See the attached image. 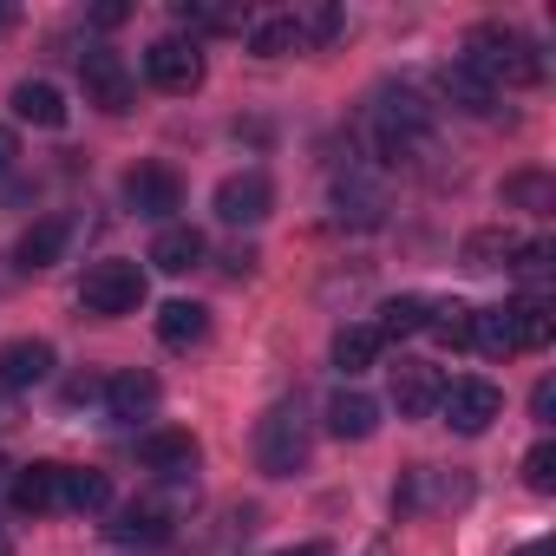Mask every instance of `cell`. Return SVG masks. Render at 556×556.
I'll use <instances>...</instances> for the list:
<instances>
[{
	"mask_svg": "<svg viewBox=\"0 0 556 556\" xmlns=\"http://www.w3.org/2000/svg\"><path fill=\"white\" fill-rule=\"evenodd\" d=\"M282 556H334L328 543H302V549H282Z\"/></svg>",
	"mask_w": 556,
	"mask_h": 556,
	"instance_id": "cell-35",
	"label": "cell"
},
{
	"mask_svg": "<svg viewBox=\"0 0 556 556\" xmlns=\"http://www.w3.org/2000/svg\"><path fill=\"white\" fill-rule=\"evenodd\" d=\"M334 203H341V223H354V229H374L387 216V190L374 177H361V170L334 184Z\"/></svg>",
	"mask_w": 556,
	"mask_h": 556,
	"instance_id": "cell-18",
	"label": "cell"
},
{
	"mask_svg": "<svg viewBox=\"0 0 556 556\" xmlns=\"http://www.w3.org/2000/svg\"><path fill=\"white\" fill-rule=\"evenodd\" d=\"M295 27H302V47H328L348 27V14L341 8H308V14H295Z\"/></svg>",
	"mask_w": 556,
	"mask_h": 556,
	"instance_id": "cell-30",
	"label": "cell"
},
{
	"mask_svg": "<svg viewBox=\"0 0 556 556\" xmlns=\"http://www.w3.org/2000/svg\"><path fill=\"white\" fill-rule=\"evenodd\" d=\"M308 452H315V432H308V413L295 400L262 413V426H255V465L268 478H295L308 465Z\"/></svg>",
	"mask_w": 556,
	"mask_h": 556,
	"instance_id": "cell-3",
	"label": "cell"
},
{
	"mask_svg": "<svg viewBox=\"0 0 556 556\" xmlns=\"http://www.w3.org/2000/svg\"><path fill=\"white\" fill-rule=\"evenodd\" d=\"M426 321H432V302L426 295H393V302H380L374 334L380 341H413V334H426Z\"/></svg>",
	"mask_w": 556,
	"mask_h": 556,
	"instance_id": "cell-22",
	"label": "cell"
},
{
	"mask_svg": "<svg viewBox=\"0 0 556 556\" xmlns=\"http://www.w3.org/2000/svg\"><path fill=\"white\" fill-rule=\"evenodd\" d=\"M157 341L164 348H203L210 341V315L197 302H164L157 308Z\"/></svg>",
	"mask_w": 556,
	"mask_h": 556,
	"instance_id": "cell-23",
	"label": "cell"
},
{
	"mask_svg": "<svg viewBox=\"0 0 556 556\" xmlns=\"http://www.w3.org/2000/svg\"><path fill=\"white\" fill-rule=\"evenodd\" d=\"M426 334H439L445 348H471V308H465V302H432Z\"/></svg>",
	"mask_w": 556,
	"mask_h": 556,
	"instance_id": "cell-29",
	"label": "cell"
},
{
	"mask_svg": "<svg viewBox=\"0 0 556 556\" xmlns=\"http://www.w3.org/2000/svg\"><path fill=\"white\" fill-rule=\"evenodd\" d=\"M8 21H14V14H8V8H0V27H8Z\"/></svg>",
	"mask_w": 556,
	"mask_h": 556,
	"instance_id": "cell-37",
	"label": "cell"
},
{
	"mask_svg": "<svg viewBox=\"0 0 556 556\" xmlns=\"http://www.w3.org/2000/svg\"><path fill=\"white\" fill-rule=\"evenodd\" d=\"M523 249V236L517 229H504V223H491V229H471L465 236V249H458V262L465 268H510V255Z\"/></svg>",
	"mask_w": 556,
	"mask_h": 556,
	"instance_id": "cell-20",
	"label": "cell"
},
{
	"mask_svg": "<svg viewBox=\"0 0 556 556\" xmlns=\"http://www.w3.org/2000/svg\"><path fill=\"white\" fill-rule=\"evenodd\" d=\"M79 86H86V105H99L112 118H125L131 99H138V79H131L125 53H112V47H86L79 53Z\"/></svg>",
	"mask_w": 556,
	"mask_h": 556,
	"instance_id": "cell-5",
	"label": "cell"
},
{
	"mask_svg": "<svg viewBox=\"0 0 556 556\" xmlns=\"http://www.w3.org/2000/svg\"><path fill=\"white\" fill-rule=\"evenodd\" d=\"M439 413H445L452 432L478 439V432H491V426L504 419V393H497L491 380H452V387L439 393Z\"/></svg>",
	"mask_w": 556,
	"mask_h": 556,
	"instance_id": "cell-6",
	"label": "cell"
},
{
	"mask_svg": "<svg viewBox=\"0 0 556 556\" xmlns=\"http://www.w3.org/2000/svg\"><path fill=\"white\" fill-rule=\"evenodd\" d=\"M105 504H112V478L105 471H92V465H79V471L66 465L60 471V510H79L86 517V510H105Z\"/></svg>",
	"mask_w": 556,
	"mask_h": 556,
	"instance_id": "cell-24",
	"label": "cell"
},
{
	"mask_svg": "<svg viewBox=\"0 0 556 556\" xmlns=\"http://www.w3.org/2000/svg\"><path fill=\"white\" fill-rule=\"evenodd\" d=\"M60 471L66 465H27L21 478H14V510H27V517H47V510H60Z\"/></svg>",
	"mask_w": 556,
	"mask_h": 556,
	"instance_id": "cell-21",
	"label": "cell"
},
{
	"mask_svg": "<svg viewBox=\"0 0 556 556\" xmlns=\"http://www.w3.org/2000/svg\"><path fill=\"white\" fill-rule=\"evenodd\" d=\"M523 484H530V491H556V445H549V439H536V445L523 452Z\"/></svg>",
	"mask_w": 556,
	"mask_h": 556,
	"instance_id": "cell-31",
	"label": "cell"
},
{
	"mask_svg": "<svg viewBox=\"0 0 556 556\" xmlns=\"http://www.w3.org/2000/svg\"><path fill=\"white\" fill-rule=\"evenodd\" d=\"M203 255H210V242H203L197 223H164V229L151 236V262H157L164 275H190V268H203Z\"/></svg>",
	"mask_w": 556,
	"mask_h": 556,
	"instance_id": "cell-11",
	"label": "cell"
},
{
	"mask_svg": "<svg viewBox=\"0 0 556 556\" xmlns=\"http://www.w3.org/2000/svg\"><path fill=\"white\" fill-rule=\"evenodd\" d=\"M328 432L334 439H374L380 432V400H367L361 387H341L328 400Z\"/></svg>",
	"mask_w": 556,
	"mask_h": 556,
	"instance_id": "cell-15",
	"label": "cell"
},
{
	"mask_svg": "<svg viewBox=\"0 0 556 556\" xmlns=\"http://www.w3.org/2000/svg\"><path fill=\"white\" fill-rule=\"evenodd\" d=\"M517 556H549V543H523V549H517Z\"/></svg>",
	"mask_w": 556,
	"mask_h": 556,
	"instance_id": "cell-36",
	"label": "cell"
},
{
	"mask_svg": "<svg viewBox=\"0 0 556 556\" xmlns=\"http://www.w3.org/2000/svg\"><path fill=\"white\" fill-rule=\"evenodd\" d=\"M0 556H8V543H0Z\"/></svg>",
	"mask_w": 556,
	"mask_h": 556,
	"instance_id": "cell-38",
	"label": "cell"
},
{
	"mask_svg": "<svg viewBox=\"0 0 556 556\" xmlns=\"http://www.w3.org/2000/svg\"><path fill=\"white\" fill-rule=\"evenodd\" d=\"M510 268L523 275V282H543V275H549V242H523V249L510 255Z\"/></svg>",
	"mask_w": 556,
	"mask_h": 556,
	"instance_id": "cell-32",
	"label": "cell"
},
{
	"mask_svg": "<svg viewBox=\"0 0 556 556\" xmlns=\"http://www.w3.org/2000/svg\"><path fill=\"white\" fill-rule=\"evenodd\" d=\"M66 236H73V223L66 216H40L27 236H21V249H14V262L34 275V268H53L60 255H66Z\"/></svg>",
	"mask_w": 556,
	"mask_h": 556,
	"instance_id": "cell-19",
	"label": "cell"
},
{
	"mask_svg": "<svg viewBox=\"0 0 556 556\" xmlns=\"http://www.w3.org/2000/svg\"><path fill=\"white\" fill-rule=\"evenodd\" d=\"M471 348L491 361L549 348V308L543 302H504V308H471Z\"/></svg>",
	"mask_w": 556,
	"mask_h": 556,
	"instance_id": "cell-2",
	"label": "cell"
},
{
	"mask_svg": "<svg viewBox=\"0 0 556 556\" xmlns=\"http://www.w3.org/2000/svg\"><path fill=\"white\" fill-rule=\"evenodd\" d=\"M125 203L151 223H170V210H184V184L164 164H138V170H125Z\"/></svg>",
	"mask_w": 556,
	"mask_h": 556,
	"instance_id": "cell-9",
	"label": "cell"
},
{
	"mask_svg": "<svg viewBox=\"0 0 556 556\" xmlns=\"http://www.w3.org/2000/svg\"><path fill=\"white\" fill-rule=\"evenodd\" d=\"M439 92H445V105H458V112H471V118H491V112H497V92H491L465 60H445V66H439Z\"/></svg>",
	"mask_w": 556,
	"mask_h": 556,
	"instance_id": "cell-14",
	"label": "cell"
},
{
	"mask_svg": "<svg viewBox=\"0 0 556 556\" xmlns=\"http://www.w3.org/2000/svg\"><path fill=\"white\" fill-rule=\"evenodd\" d=\"M144 79H151L157 92H177V99L197 92V86H203V53H197V40H177V34L157 40V47L144 53Z\"/></svg>",
	"mask_w": 556,
	"mask_h": 556,
	"instance_id": "cell-8",
	"label": "cell"
},
{
	"mask_svg": "<svg viewBox=\"0 0 556 556\" xmlns=\"http://www.w3.org/2000/svg\"><path fill=\"white\" fill-rule=\"evenodd\" d=\"M14 118H27V125H40V131H60V125H66L60 86H53V79H21V86H14Z\"/></svg>",
	"mask_w": 556,
	"mask_h": 556,
	"instance_id": "cell-17",
	"label": "cell"
},
{
	"mask_svg": "<svg viewBox=\"0 0 556 556\" xmlns=\"http://www.w3.org/2000/svg\"><path fill=\"white\" fill-rule=\"evenodd\" d=\"M439 393H445L439 367H426V361H400V367H393V406H400V419L439 413Z\"/></svg>",
	"mask_w": 556,
	"mask_h": 556,
	"instance_id": "cell-10",
	"label": "cell"
},
{
	"mask_svg": "<svg viewBox=\"0 0 556 556\" xmlns=\"http://www.w3.org/2000/svg\"><path fill=\"white\" fill-rule=\"evenodd\" d=\"M504 203H517V210H549L556 203V190H549V177L543 170H517V177H504Z\"/></svg>",
	"mask_w": 556,
	"mask_h": 556,
	"instance_id": "cell-28",
	"label": "cell"
},
{
	"mask_svg": "<svg viewBox=\"0 0 556 556\" xmlns=\"http://www.w3.org/2000/svg\"><path fill=\"white\" fill-rule=\"evenodd\" d=\"M0 471H8V465H0Z\"/></svg>",
	"mask_w": 556,
	"mask_h": 556,
	"instance_id": "cell-39",
	"label": "cell"
},
{
	"mask_svg": "<svg viewBox=\"0 0 556 556\" xmlns=\"http://www.w3.org/2000/svg\"><path fill=\"white\" fill-rule=\"evenodd\" d=\"M105 536H112V543H164V536H170V510H164L157 497L125 504V510L105 523Z\"/></svg>",
	"mask_w": 556,
	"mask_h": 556,
	"instance_id": "cell-16",
	"label": "cell"
},
{
	"mask_svg": "<svg viewBox=\"0 0 556 556\" xmlns=\"http://www.w3.org/2000/svg\"><path fill=\"white\" fill-rule=\"evenodd\" d=\"M144 302V268L125 262V255H105L86 268V282H79V308L99 315V321H118V315H138Z\"/></svg>",
	"mask_w": 556,
	"mask_h": 556,
	"instance_id": "cell-4",
	"label": "cell"
},
{
	"mask_svg": "<svg viewBox=\"0 0 556 556\" xmlns=\"http://www.w3.org/2000/svg\"><path fill=\"white\" fill-rule=\"evenodd\" d=\"M157 400H164V387H157V374H144V367H125V374L105 380V406H112V419H151Z\"/></svg>",
	"mask_w": 556,
	"mask_h": 556,
	"instance_id": "cell-12",
	"label": "cell"
},
{
	"mask_svg": "<svg viewBox=\"0 0 556 556\" xmlns=\"http://www.w3.org/2000/svg\"><path fill=\"white\" fill-rule=\"evenodd\" d=\"M268 210H275V184H268L262 170H229V177L216 184V216H223L229 229H255Z\"/></svg>",
	"mask_w": 556,
	"mask_h": 556,
	"instance_id": "cell-7",
	"label": "cell"
},
{
	"mask_svg": "<svg viewBox=\"0 0 556 556\" xmlns=\"http://www.w3.org/2000/svg\"><path fill=\"white\" fill-rule=\"evenodd\" d=\"M14 157H21V138H14L8 125H0V177H8V170H14Z\"/></svg>",
	"mask_w": 556,
	"mask_h": 556,
	"instance_id": "cell-34",
	"label": "cell"
},
{
	"mask_svg": "<svg viewBox=\"0 0 556 556\" xmlns=\"http://www.w3.org/2000/svg\"><path fill=\"white\" fill-rule=\"evenodd\" d=\"M530 413H536V426H549V419H556V380H536V393H530Z\"/></svg>",
	"mask_w": 556,
	"mask_h": 556,
	"instance_id": "cell-33",
	"label": "cell"
},
{
	"mask_svg": "<svg viewBox=\"0 0 556 556\" xmlns=\"http://www.w3.org/2000/svg\"><path fill=\"white\" fill-rule=\"evenodd\" d=\"M138 458H144L151 471L184 478V471L197 465V439H190V432H151V439H138Z\"/></svg>",
	"mask_w": 556,
	"mask_h": 556,
	"instance_id": "cell-26",
	"label": "cell"
},
{
	"mask_svg": "<svg viewBox=\"0 0 556 556\" xmlns=\"http://www.w3.org/2000/svg\"><path fill=\"white\" fill-rule=\"evenodd\" d=\"M465 66L497 92V86H543V53L523 27L510 21H478L465 34Z\"/></svg>",
	"mask_w": 556,
	"mask_h": 556,
	"instance_id": "cell-1",
	"label": "cell"
},
{
	"mask_svg": "<svg viewBox=\"0 0 556 556\" xmlns=\"http://www.w3.org/2000/svg\"><path fill=\"white\" fill-rule=\"evenodd\" d=\"M53 374V341H8L0 348V387L21 393V387H40Z\"/></svg>",
	"mask_w": 556,
	"mask_h": 556,
	"instance_id": "cell-13",
	"label": "cell"
},
{
	"mask_svg": "<svg viewBox=\"0 0 556 556\" xmlns=\"http://www.w3.org/2000/svg\"><path fill=\"white\" fill-rule=\"evenodd\" d=\"M380 348H387V341H380L374 328H341V334H334V367L354 380V374H367V367L380 361Z\"/></svg>",
	"mask_w": 556,
	"mask_h": 556,
	"instance_id": "cell-27",
	"label": "cell"
},
{
	"mask_svg": "<svg viewBox=\"0 0 556 556\" xmlns=\"http://www.w3.org/2000/svg\"><path fill=\"white\" fill-rule=\"evenodd\" d=\"M249 53H255V60L302 53V27H295V14H262V21H249Z\"/></svg>",
	"mask_w": 556,
	"mask_h": 556,
	"instance_id": "cell-25",
	"label": "cell"
}]
</instances>
